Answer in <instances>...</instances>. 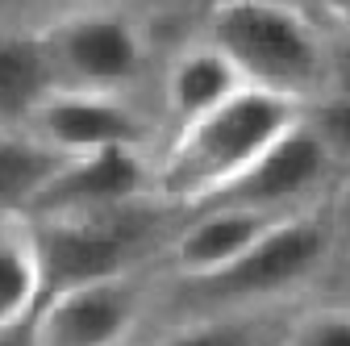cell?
Masks as SVG:
<instances>
[{
	"instance_id": "obj_1",
	"label": "cell",
	"mask_w": 350,
	"mask_h": 346,
	"mask_svg": "<svg viewBox=\"0 0 350 346\" xmlns=\"http://www.w3.org/2000/svg\"><path fill=\"white\" fill-rule=\"evenodd\" d=\"M304 105L309 101H292L246 83L226 105L175 129L154 171V192L171 204L217 200L238 176H246L280 134H288L304 117Z\"/></svg>"
},
{
	"instance_id": "obj_2",
	"label": "cell",
	"mask_w": 350,
	"mask_h": 346,
	"mask_svg": "<svg viewBox=\"0 0 350 346\" xmlns=\"http://www.w3.org/2000/svg\"><path fill=\"white\" fill-rule=\"evenodd\" d=\"M208 42L234 59L250 88L313 101L329 83V55L313 17L275 0H238L213 13Z\"/></svg>"
},
{
	"instance_id": "obj_3",
	"label": "cell",
	"mask_w": 350,
	"mask_h": 346,
	"mask_svg": "<svg viewBox=\"0 0 350 346\" xmlns=\"http://www.w3.org/2000/svg\"><path fill=\"white\" fill-rule=\"evenodd\" d=\"M59 88H92V92H121L142 71L146 46L134 21L105 9H83L55 17L38 29Z\"/></svg>"
},
{
	"instance_id": "obj_4",
	"label": "cell",
	"mask_w": 350,
	"mask_h": 346,
	"mask_svg": "<svg viewBox=\"0 0 350 346\" xmlns=\"http://www.w3.org/2000/svg\"><path fill=\"white\" fill-rule=\"evenodd\" d=\"M142 192H146V163L138 159L134 146H113L96 155L59 159L33 180L25 200H29V222H46V217L129 209Z\"/></svg>"
},
{
	"instance_id": "obj_5",
	"label": "cell",
	"mask_w": 350,
	"mask_h": 346,
	"mask_svg": "<svg viewBox=\"0 0 350 346\" xmlns=\"http://www.w3.org/2000/svg\"><path fill=\"white\" fill-rule=\"evenodd\" d=\"M33 230H38V254H42V280H46L42 300L63 288L125 276L138 246V226L125 222L121 209L79 213V217H46V222H33Z\"/></svg>"
},
{
	"instance_id": "obj_6",
	"label": "cell",
	"mask_w": 350,
	"mask_h": 346,
	"mask_svg": "<svg viewBox=\"0 0 350 346\" xmlns=\"http://www.w3.org/2000/svg\"><path fill=\"white\" fill-rule=\"evenodd\" d=\"M325 254V230L313 217H280L246 254H238L226 271L196 280L192 288L213 300H267L300 284Z\"/></svg>"
},
{
	"instance_id": "obj_7",
	"label": "cell",
	"mask_w": 350,
	"mask_h": 346,
	"mask_svg": "<svg viewBox=\"0 0 350 346\" xmlns=\"http://www.w3.org/2000/svg\"><path fill=\"white\" fill-rule=\"evenodd\" d=\"M25 134L55 159H75V155H96L113 146H138L142 121L129 113V105L117 92L55 88L29 113Z\"/></svg>"
},
{
	"instance_id": "obj_8",
	"label": "cell",
	"mask_w": 350,
	"mask_h": 346,
	"mask_svg": "<svg viewBox=\"0 0 350 346\" xmlns=\"http://www.w3.org/2000/svg\"><path fill=\"white\" fill-rule=\"evenodd\" d=\"M138 317V288L125 276L63 288L38 305L33 346H117Z\"/></svg>"
},
{
	"instance_id": "obj_9",
	"label": "cell",
	"mask_w": 350,
	"mask_h": 346,
	"mask_svg": "<svg viewBox=\"0 0 350 346\" xmlns=\"http://www.w3.org/2000/svg\"><path fill=\"white\" fill-rule=\"evenodd\" d=\"M329 167H334V155H329L325 142L313 134V125L300 117L288 134H280L267 150L258 155V163L246 171V176H238L217 200L250 204V209L275 213V209L288 204V200L309 196V192L325 180ZM217 200H208V204H217Z\"/></svg>"
},
{
	"instance_id": "obj_10",
	"label": "cell",
	"mask_w": 350,
	"mask_h": 346,
	"mask_svg": "<svg viewBox=\"0 0 350 346\" xmlns=\"http://www.w3.org/2000/svg\"><path fill=\"white\" fill-rule=\"evenodd\" d=\"M280 217L267 209H250V204H230V200H217V204H204L200 217L175 238L171 246V258L180 276H188L192 284L196 280H208L217 271H226L238 254H246L262 234H267Z\"/></svg>"
},
{
	"instance_id": "obj_11",
	"label": "cell",
	"mask_w": 350,
	"mask_h": 346,
	"mask_svg": "<svg viewBox=\"0 0 350 346\" xmlns=\"http://www.w3.org/2000/svg\"><path fill=\"white\" fill-rule=\"evenodd\" d=\"M242 88H246V79L234 67V59L221 46L204 42V46H188L184 55L171 59L167 79H163V101H167V113L175 117V125H188V121L204 117L208 109L226 105Z\"/></svg>"
},
{
	"instance_id": "obj_12",
	"label": "cell",
	"mask_w": 350,
	"mask_h": 346,
	"mask_svg": "<svg viewBox=\"0 0 350 346\" xmlns=\"http://www.w3.org/2000/svg\"><path fill=\"white\" fill-rule=\"evenodd\" d=\"M42 254H38V230L33 222L0 217V334L25 330L42 305Z\"/></svg>"
},
{
	"instance_id": "obj_13",
	"label": "cell",
	"mask_w": 350,
	"mask_h": 346,
	"mask_svg": "<svg viewBox=\"0 0 350 346\" xmlns=\"http://www.w3.org/2000/svg\"><path fill=\"white\" fill-rule=\"evenodd\" d=\"M55 88L59 79L38 34H0V129H25L29 113Z\"/></svg>"
},
{
	"instance_id": "obj_14",
	"label": "cell",
	"mask_w": 350,
	"mask_h": 346,
	"mask_svg": "<svg viewBox=\"0 0 350 346\" xmlns=\"http://www.w3.org/2000/svg\"><path fill=\"white\" fill-rule=\"evenodd\" d=\"M304 121L313 125V134L325 142V150L338 159H350V96L346 92H329V96H313L304 105Z\"/></svg>"
},
{
	"instance_id": "obj_15",
	"label": "cell",
	"mask_w": 350,
	"mask_h": 346,
	"mask_svg": "<svg viewBox=\"0 0 350 346\" xmlns=\"http://www.w3.org/2000/svg\"><path fill=\"white\" fill-rule=\"evenodd\" d=\"M284 346H350V309H317L300 317Z\"/></svg>"
},
{
	"instance_id": "obj_16",
	"label": "cell",
	"mask_w": 350,
	"mask_h": 346,
	"mask_svg": "<svg viewBox=\"0 0 350 346\" xmlns=\"http://www.w3.org/2000/svg\"><path fill=\"white\" fill-rule=\"evenodd\" d=\"M154 346H250V334L230 321H200L188 330H175L171 338H163Z\"/></svg>"
},
{
	"instance_id": "obj_17",
	"label": "cell",
	"mask_w": 350,
	"mask_h": 346,
	"mask_svg": "<svg viewBox=\"0 0 350 346\" xmlns=\"http://www.w3.org/2000/svg\"><path fill=\"white\" fill-rule=\"evenodd\" d=\"M329 92H346L350 96V42L338 55H329Z\"/></svg>"
},
{
	"instance_id": "obj_18",
	"label": "cell",
	"mask_w": 350,
	"mask_h": 346,
	"mask_svg": "<svg viewBox=\"0 0 350 346\" xmlns=\"http://www.w3.org/2000/svg\"><path fill=\"white\" fill-rule=\"evenodd\" d=\"M0 346H33L29 325H25V330H9V334H0Z\"/></svg>"
},
{
	"instance_id": "obj_19",
	"label": "cell",
	"mask_w": 350,
	"mask_h": 346,
	"mask_svg": "<svg viewBox=\"0 0 350 346\" xmlns=\"http://www.w3.org/2000/svg\"><path fill=\"white\" fill-rule=\"evenodd\" d=\"M192 5H200V9H204V13L213 17V13H221V9H230V5H238V0H192Z\"/></svg>"
},
{
	"instance_id": "obj_20",
	"label": "cell",
	"mask_w": 350,
	"mask_h": 346,
	"mask_svg": "<svg viewBox=\"0 0 350 346\" xmlns=\"http://www.w3.org/2000/svg\"><path fill=\"white\" fill-rule=\"evenodd\" d=\"M275 5H288V9H300V13H309V17H313V9L321 5V0H275Z\"/></svg>"
},
{
	"instance_id": "obj_21",
	"label": "cell",
	"mask_w": 350,
	"mask_h": 346,
	"mask_svg": "<svg viewBox=\"0 0 350 346\" xmlns=\"http://www.w3.org/2000/svg\"><path fill=\"white\" fill-rule=\"evenodd\" d=\"M325 9H334L338 17H350V0H321Z\"/></svg>"
}]
</instances>
